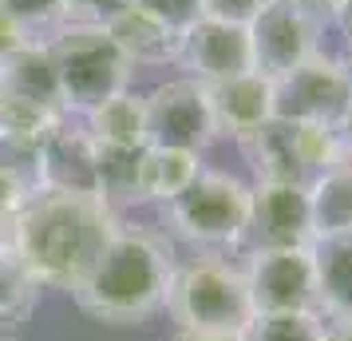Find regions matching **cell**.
<instances>
[{"label": "cell", "mask_w": 352, "mask_h": 341, "mask_svg": "<svg viewBox=\"0 0 352 341\" xmlns=\"http://www.w3.org/2000/svg\"><path fill=\"white\" fill-rule=\"evenodd\" d=\"M119 227L123 214H115L99 195L40 191L4 234V242L16 250L44 290L72 293Z\"/></svg>", "instance_id": "obj_1"}, {"label": "cell", "mask_w": 352, "mask_h": 341, "mask_svg": "<svg viewBox=\"0 0 352 341\" xmlns=\"http://www.w3.org/2000/svg\"><path fill=\"white\" fill-rule=\"evenodd\" d=\"M175 266V250L162 234L123 223L72 298L103 325H143L166 306Z\"/></svg>", "instance_id": "obj_2"}, {"label": "cell", "mask_w": 352, "mask_h": 341, "mask_svg": "<svg viewBox=\"0 0 352 341\" xmlns=\"http://www.w3.org/2000/svg\"><path fill=\"white\" fill-rule=\"evenodd\" d=\"M44 44L56 64L67 115H87L91 107L131 87L135 64L103 24H60Z\"/></svg>", "instance_id": "obj_3"}, {"label": "cell", "mask_w": 352, "mask_h": 341, "mask_svg": "<svg viewBox=\"0 0 352 341\" xmlns=\"http://www.w3.org/2000/svg\"><path fill=\"white\" fill-rule=\"evenodd\" d=\"M162 309L175 318L178 329L202 333H245V325L254 322V302L241 266L210 254L178 262Z\"/></svg>", "instance_id": "obj_4"}, {"label": "cell", "mask_w": 352, "mask_h": 341, "mask_svg": "<svg viewBox=\"0 0 352 341\" xmlns=\"http://www.w3.org/2000/svg\"><path fill=\"white\" fill-rule=\"evenodd\" d=\"M162 214L178 238L194 246H210V250L238 246L250 227V183H241L230 171L202 167V175L178 198H170Z\"/></svg>", "instance_id": "obj_5"}, {"label": "cell", "mask_w": 352, "mask_h": 341, "mask_svg": "<svg viewBox=\"0 0 352 341\" xmlns=\"http://www.w3.org/2000/svg\"><path fill=\"white\" fill-rule=\"evenodd\" d=\"M60 119H67L56 64L44 40H32L0 64V135L44 139Z\"/></svg>", "instance_id": "obj_6"}, {"label": "cell", "mask_w": 352, "mask_h": 341, "mask_svg": "<svg viewBox=\"0 0 352 341\" xmlns=\"http://www.w3.org/2000/svg\"><path fill=\"white\" fill-rule=\"evenodd\" d=\"M214 139H218V123L210 112L206 83L178 76L146 92V147H178L202 155Z\"/></svg>", "instance_id": "obj_7"}, {"label": "cell", "mask_w": 352, "mask_h": 341, "mask_svg": "<svg viewBox=\"0 0 352 341\" xmlns=\"http://www.w3.org/2000/svg\"><path fill=\"white\" fill-rule=\"evenodd\" d=\"M257 313H317V266L305 250H250L241 262Z\"/></svg>", "instance_id": "obj_8"}, {"label": "cell", "mask_w": 352, "mask_h": 341, "mask_svg": "<svg viewBox=\"0 0 352 341\" xmlns=\"http://www.w3.org/2000/svg\"><path fill=\"white\" fill-rule=\"evenodd\" d=\"M245 254L250 250H305L317 242L313 234V207L309 187L301 183H250V227H245Z\"/></svg>", "instance_id": "obj_9"}, {"label": "cell", "mask_w": 352, "mask_h": 341, "mask_svg": "<svg viewBox=\"0 0 352 341\" xmlns=\"http://www.w3.org/2000/svg\"><path fill=\"white\" fill-rule=\"evenodd\" d=\"M277 87V115L293 123H340L352 107V87L340 56L317 52L289 76L273 80Z\"/></svg>", "instance_id": "obj_10"}, {"label": "cell", "mask_w": 352, "mask_h": 341, "mask_svg": "<svg viewBox=\"0 0 352 341\" xmlns=\"http://www.w3.org/2000/svg\"><path fill=\"white\" fill-rule=\"evenodd\" d=\"M320 32L324 24L301 12L289 0H270L261 17L250 24V44H254V72L281 80L293 68H301L309 56L320 52Z\"/></svg>", "instance_id": "obj_11"}, {"label": "cell", "mask_w": 352, "mask_h": 341, "mask_svg": "<svg viewBox=\"0 0 352 341\" xmlns=\"http://www.w3.org/2000/svg\"><path fill=\"white\" fill-rule=\"evenodd\" d=\"M178 64L186 68V76L198 83H222V80L241 76V72H254L250 28L202 17L198 24H190L182 32Z\"/></svg>", "instance_id": "obj_12"}, {"label": "cell", "mask_w": 352, "mask_h": 341, "mask_svg": "<svg viewBox=\"0 0 352 341\" xmlns=\"http://www.w3.org/2000/svg\"><path fill=\"white\" fill-rule=\"evenodd\" d=\"M96 139L87 135L80 115H67L40 139V183L44 191L64 195H99Z\"/></svg>", "instance_id": "obj_13"}, {"label": "cell", "mask_w": 352, "mask_h": 341, "mask_svg": "<svg viewBox=\"0 0 352 341\" xmlns=\"http://www.w3.org/2000/svg\"><path fill=\"white\" fill-rule=\"evenodd\" d=\"M206 96H210L214 123H218V135L245 139L250 131H257L261 123H270L277 115V87L261 72H241L234 80L206 83Z\"/></svg>", "instance_id": "obj_14"}, {"label": "cell", "mask_w": 352, "mask_h": 341, "mask_svg": "<svg viewBox=\"0 0 352 341\" xmlns=\"http://www.w3.org/2000/svg\"><path fill=\"white\" fill-rule=\"evenodd\" d=\"M238 147L245 163L254 167V183H301V187L313 183V171L301 151V127L293 119L273 115L270 123H261L245 139H238Z\"/></svg>", "instance_id": "obj_15"}, {"label": "cell", "mask_w": 352, "mask_h": 341, "mask_svg": "<svg viewBox=\"0 0 352 341\" xmlns=\"http://www.w3.org/2000/svg\"><path fill=\"white\" fill-rule=\"evenodd\" d=\"M115 36V44L123 48L131 64H146V68H162V64H178V48H182V32H175L170 24H162L159 17L143 12L139 4H127L119 17H111L103 24Z\"/></svg>", "instance_id": "obj_16"}, {"label": "cell", "mask_w": 352, "mask_h": 341, "mask_svg": "<svg viewBox=\"0 0 352 341\" xmlns=\"http://www.w3.org/2000/svg\"><path fill=\"white\" fill-rule=\"evenodd\" d=\"M317 266V313L324 322H352V234L313 242Z\"/></svg>", "instance_id": "obj_17"}, {"label": "cell", "mask_w": 352, "mask_h": 341, "mask_svg": "<svg viewBox=\"0 0 352 341\" xmlns=\"http://www.w3.org/2000/svg\"><path fill=\"white\" fill-rule=\"evenodd\" d=\"M198 175H202V155H198V151L146 147L143 167H139V195H143V203L166 207V203L182 195Z\"/></svg>", "instance_id": "obj_18"}, {"label": "cell", "mask_w": 352, "mask_h": 341, "mask_svg": "<svg viewBox=\"0 0 352 341\" xmlns=\"http://www.w3.org/2000/svg\"><path fill=\"white\" fill-rule=\"evenodd\" d=\"M80 119L87 135L103 147H146V96L131 92V87L91 107Z\"/></svg>", "instance_id": "obj_19"}, {"label": "cell", "mask_w": 352, "mask_h": 341, "mask_svg": "<svg viewBox=\"0 0 352 341\" xmlns=\"http://www.w3.org/2000/svg\"><path fill=\"white\" fill-rule=\"evenodd\" d=\"M309 207H313V234L333 238L352 234V163H336L324 175L309 183Z\"/></svg>", "instance_id": "obj_20"}, {"label": "cell", "mask_w": 352, "mask_h": 341, "mask_svg": "<svg viewBox=\"0 0 352 341\" xmlns=\"http://www.w3.org/2000/svg\"><path fill=\"white\" fill-rule=\"evenodd\" d=\"M96 167H99V198L111 207L115 214H123L127 207H139V167H143L146 147H103L96 143Z\"/></svg>", "instance_id": "obj_21"}, {"label": "cell", "mask_w": 352, "mask_h": 341, "mask_svg": "<svg viewBox=\"0 0 352 341\" xmlns=\"http://www.w3.org/2000/svg\"><path fill=\"white\" fill-rule=\"evenodd\" d=\"M40 282L28 274L20 254L0 238V329H16L40 306Z\"/></svg>", "instance_id": "obj_22"}, {"label": "cell", "mask_w": 352, "mask_h": 341, "mask_svg": "<svg viewBox=\"0 0 352 341\" xmlns=\"http://www.w3.org/2000/svg\"><path fill=\"white\" fill-rule=\"evenodd\" d=\"M245 341H329L320 313H257L245 325Z\"/></svg>", "instance_id": "obj_23"}, {"label": "cell", "mask_w": 352, "mask_h": 341, "mask_svg": "<svg viewBox=\"0 0 352 341\" xmlns=\"http://www.w3.org/2000/svg\"><path fill=\"white\" fill-rule=\"evenodd\" d=\"M0 17L20 24L36 40H48L60 24H67V0H0Z\"/></svg>", "instance_id": "obj_24"}, {"label": "cell", "mask_w": 352, "mask_h": 341, "mask_svg": "<svg viewBox=\"0 0 352 341\" xmlns=\"http://www.w3.org/2000/svg\"><path fill=\"white\" fill-rule=\"evenodd\" d=\"M0 171L28 183L32 191H44V183H40V139L0 135Z\"/></svg>", "instance_id": "obj_25"}, {"label": "cell", "mask_w": 352, "mask_h": 341, "mask_svg": "<svg viewBox=\"0 0 352 341\" xmlns=\"http://www.w3.org/2000/svg\"><path fill=\"white\" fill-rule=\"evenodd\" d=\"M131 4H139L143 12L159 17L162 24H170L175 32H186L190 24L202 20V0H131Z\"/></svg>", "instance_id": "obj_26"}, {"label": "cell", "mask_w": 352, "mask_h": 341, "mask_svg": "<svg viewBox=\"0 0 352 341\" xmlns=\"http://www.w3.org/2000/svg\"><path fill=\"white\" fill-rule=\"evenodd\" d=\"M36 195H40V191H32L28 183H20V179H12V175L0 171V238L12 230V223L24 214V207H28Z\"/></svg>", "instance_id": "obj_27"}, {"label": "cell", "mask_w": 352, "mask_h": 341, "mask_svg": "<svg viewBox=\"0 0 352 341\" xmlns=\"http://www.w3.org/2000/svg\"><path fill=\"white\" fill-rule=\"evenodd\" d=\"M265 4H270V0H202V17L250 28V24L261 17V8H265Z\"/></svg>", "instance_id": "obj_28"}, {"label": "cell", "mask_w": 352, "mask_h": 341, "mask_svg": "<svg viewBox=\"0 0 352 341\" xmlns=\"http://www.w3.org/2000/svg\"><path fill=\"white\" fill-rule=\"evenodd\" d=\"M131 0H67V24H107Z\"/></svg>", "instance_id": "obj_29"}, {"label": "cell", "mask_w": 352, "mask_h": 341, "mask_svg": "<svg viewBox=\"0 0 352 341\" xmlns=\"http://www.w3.org/2000/svg\"><path fill=\"white\" fill-rule=\"evenodd\" d=\"M32 40H36V36H28L20 24H12L8 17H0V64H4V60H12V56H16L24 44H32Z\"/></svg>", "instance_id": "obj_30"}, {"label": "cell", "mask_w": 352, "mask_h": 341, "mask_svg": "<svg viewBox=\"0 0 352 341\" xmlns=\"http://www.w3.org/2000/svg\"><path fill=\"white\" fill-rule=\"evenodd\" d=\"M289 4H297L301 12H309V17L317 20V24H333L344 0H289Z\"/></svg>", "instance_id": "obj_31"}, {"label": "cell", "mask_w": 352, "mask_h": 341, "mask_svg": "<svg viewBox=\"0 0 352 341\" xmlns=\"http://www.w3.org/2000/svg\"><path fill=\"white\" fill-rule=\"evenodd\" d=\"M170 341H245L241 333H202V329H175Z\"/></svg>", "instance_id": "obj_32"}, {"label": "cell", "mask_w": 352, "mask_h": 341, "mask_svg": "<svg viewBox=\"0 0 352 341\" xmlns=\"http://www.w3.org/2000/svg\"><path fill=\"white\" fill-rule=\"evenodd\" d=\"M336 131H340V147H344V159L352 163V107L344 112V119L336 123Z\"/></svg>", "instance_id": "obj_33"}, {"label": "cell", "mask_w": 352, "mask_h": 341, "mask_svg": "<svg viewBox=\"0 0 352 341\" xmlns=\"http://www.w3.org/2000/svg\"><path fill=\"white\" fill-rule=\"evenodd\" d=\"M336 24H340L344 40L352 44V0H344V4H340V12H336Z\"/></svg>", "instance_id": "obj_34"}, {"label": "cell", "mask_w": 352, "mask_h": 341, "mask_svg": "<svg viewBox=\"0 0 352 341\" xmlns=\"http://www.w3.org/2000/svg\"><path fill=\"white\" fill-rule=\"evenodd\" d=\"M329 325V341H352V322H324Z\"/></svg>", "instance_id": "obj_35"}, {"label": "cell", "mask_w": 352, "mask_h": 341, "mask_svg": "<svg viewBox=\"0 0 352 341\" xmlns=\"http://www.w3.org/2000/svg\"><path fill=\"white\" fill-rule=\"evenodd\" d=\"M340 64H344V76H349V87H352V44H349V52L340 56Z\"/></svg>", "instance_id": "obj_36"}, {"label": "cell", "mask_w": 352, "mask_h": 341, "mask_svg": "<svg viewBox=\"0 0 352 341\" xmlns=\"http://www.w3.org/2000/svg\"><path fill=\"white\" fill-rule=\"evenodd\" d=\"M0 341H24V338H12V333H0Z\"/></svg>", "instance_id": "obj_37"}]
</instances>
